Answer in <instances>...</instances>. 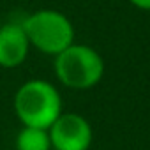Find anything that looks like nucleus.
I'll use <instances>...</instances> for the list:
<instances>
[{"label": "nucleus", "instance_id": "obj_7", "mask_svg": "<svg viewBox=\"0 0 150 150\" xmlns=\"http://www.w3.org/2000/svg\"><path fill=\"white\" fill-rule=\"evenodd\" d=\"M129 2L141 11H150V0H129Z\"/></svg>", "mask_w": 150, "mask_h": 150}, {"label": "nucleus", "instance_id": "obj_5", "mask_svg": "<svg viewBox=\"0 0 150 150\" xmlns=\"http://www.w3.org/2000/svg\"><path fill=\"white\" fill-rule=\"evenodd\" d=\"M30 42L20 21H7L0 27V67L14 69L27 60Z\"/></svg>", "mask_w": 150, "mask_h": 150}, {"label": "nucleus", "instance_id": "obj_6", "mask_svg": "<svg viewBox=\"0 0 150 150\" xmlns=\"http://www.w3.org/2000/svg\"><path fill=\"white\" fill-rule=\"evenodd\" d=\"M16 150H51L48 129L23 125L16 136Z\"/></svg>", "mask_w": 150, "mask_h": 150}, {"label": "nucleus", "instance_id": "obj_4", "mask_svg": "<svg viewBox=\"0 0 150 150\" xmlns=\"http://www.w3.org/2000/svg\"><path fill=\"white\" fill-rule=\"evenodd\" d=\"M51 150H88L94 139L90 122L72 111H62L48 129Z\"/></svg>", "mask_w": 150, "mask_h": 150}, {"label": "nucleus", "instance_id": "obj_3", "mask_svg": "<svg viewBox=\"0 0 150 150\" xmlns=\"http://www.w3.org/2000/svg\"><path fill=\"white\" fill-rule=\"evenodd\" d=\"M21 27L27 34L30 48L55 57L74 42V27L71 20L55 9H39L25 16Z\"/></svg>", "mask_w": 150, "mask_h": 150}, {"label": "nucleus", "instance_id": "obj_1", "mask_svg": "<svg viewBox=\"0 0 150 150\" xmlns=\"http://www.w3.org/2000/svg\"><path fill=\"white\" fill-rule=\"evenodd\" d=\"M13 108L23 125L39 129H50L64 111L60 92L46 80L25 81L14 94Z\"/></svg>", "mask_w": 150, "mask_h": 150}, {"label": "nucleus", "instance_id": "obj_2", "mask_svg": "<svg viewBox=\"0 0 150 150\" xmlns=\"http://www.w3.org/2000/svg\"><path fill=\"white\" fill-rule=\"evenodd\" d=\"M53 58L57 80L71 90L94 88L104 76L103 57L87 44L72 42Z\"/></svg>", "mask_w": 150, "mask_h": 150}]
</instances>
